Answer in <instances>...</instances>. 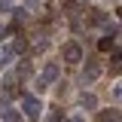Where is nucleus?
<instances>
[{
  "instance_id": "nucleus-1",
  "label": "nucleus",
  "mask_w": 122,
  "mask_h": 122,
  "mask_svg": "<svg viewBox=\"0 0 122 122\" xmlns=\"http://www.w3.org/2000/svg\"><path fill=\"white\" fill-rule=\"evenodd\" d=\"M58 73H61V70H58V64H55V61H49V64L43 67V73H40L37 79H34V86H37V95L49 89V86H52V82L58 79Z\"/></svg>"
},
{
  "instance_id": "nucleus-2",
  "label": "nucleus",
  "mask_w": 122,
  "mask_h": 122,
  "mask_svg": "<svg viewBox=\"0 0 122 122\" xmlns=\"http://www.w3.org/2000/svg\"><path fill=\"white\" fill-rule=\"evenodd\" d=\"M21 113H25L30 122H37V119H40V113H43V101L34 98V95H21Z\"/></svg>"
},
{
  "instance_id": "nucleus-3",
  "label": "nucleus",
  "mask_w": 122,
  "mask_h": 122,
  "mask_svg": "<svg viewBox=\"0 0 122 122\" xmlns=\"http://www.w3.org/2000/svg\"><path fill=\"white\" fill-rule=\"evenodd\" d=\"M61 58L67 61V64H79V61H82V49H79V43H73V40L64 43V46H61Z\"/></svg>"
},
{
  "instance_id": "nucleus-4",
  "label": "nucleus",
  "mask_w": 122,
  "mask_h": 122,
  "mask_svg": "<svg viewBox=\"0 0 122 122\" xmlns=\"http://www.w3.org/2000/svg\"><path fill=\"white\" fill-rule=\"evenodd\" d=\"M98 76H101V64H98V61H86V67H82V79H86V82H95Z\"/></svg>"
},
{
  "instance_id": "nucleus-5",
  "label": "nucleus",
  "mask_w": 122,
  "mask_h": 122,
  "mask_svg": "<svg viewBox=\"0 0 122 122\" xmlns=\"http://www.w3.org/2000/svg\"><path fill=\"white\" fill-rule=\"evenodd\" d=\"M0 113H3V119H6V122H21V116H18V113H15V110L6 104V101L0 104Z\"/></svg>"
},
{
  "instance_id": "nucleus-6",
  "label": "nucleus",
  "mask_w": 122,
  "mask_h": 122,
  "mask_svg": "<svg viewBox=\"0 0 122 122\" xmlns=\"http://www.w3.org/2000/svg\"><path fill=\"white\" fill-rule=\"evenodd\" d=\"M9 46H12V52H15V55H25V52H28V40H25V37H15Z\"/></svg>"
},
{
  "instance_id": "nucleus-7",
  "label": "nucleus",
  "mask_w": 122,
  "mask_h": 122,
  "mask_svg": "<svg viewBox=\"0 0 122 122\" xmlns=\"http://www.w3.org/2000/svg\"><path fill=\"white\" fill-rule=\"evenodd\" d=\"M98 122H119V113L116 110H101L98 113Z\"/></svg>"
},
{
  "instance_id": "nucleus-8",
  "label": "nucleus",
  "mask_w": 122,
  "mask_h": 122,
  "mask_svg": "<svg viewBox=\"0 0 122 122\" xmlns=\"http://www.w3.org/2000/svg\"><path fill=\"white\" fill-rule=\"evenodd\" d=\"M98 49H101V52H110V49H113V30H110L107 37H101V40H98Z\"/></svg>"
},
{
  "instance_id": "nucleus-9",
  "label": "nucleus",
  "mask_w": 122,
  "mask_h": 122,
  "mask_svg": "<svg viewBox=\"0 0 122 122\" xmlns=\"http://www.w3.org/2000/svg\"><path fill=\"white\" fill-rule=\"evenodd\" d=\"M79 104L89 107V110H95V107H98V98H95V95H79Z\"/></svg>"
},
{
  "instance_id": "nucleus-10",
  "label": "nucleus",
  "mask_w": 122,
  "mask_h": 122,
  "mask_svg": "<svg viewBox=\"0 0 122 122\" xmlns=\"http://www.w3.org/2000/svg\"><path fill=\"white\" fill-rule=\"evenodd\" d=\"M110 73H113V76L122 73V55H119V52H113V67H110Z\"/></svg>"
},
{
  "instance_id": "nucleus-11",
  "label": "nucleus",
  "mask_w": 122,
  "mask_h": 122,
  "mask_svg": "<svg viewBox=\"0 0 122 122\" xmlns=\"http://www.w3.org/2000/svg\"><path fill=\"white\" fill-rule=\"evenodd\" d=\"M12 46H0V64H9V58H12Z\"/></svg>"
},
{
  "instance_id": "nucleus-12",
  "label": "nucleus",
  "mask_w": 122,
  "mask_h": 122,
  "mask_svg": "<svg viewBox=\"0 0 122 122\" xmlns=\"http://www.w3.org/2000/svg\"><path fill=\"white\" fill-rule=\"evenodd\" d=\"M110 95H113V101H122V79L113 86V92H110Z\"/></svg>"
},
{
  "instance_id": "nucleus-13",
  "label": "nucleus",
  "mask_w": 122,
  "mask_h": 122,
  "mask_svg": "<svg viewBox=\"0 0 122 122\" xmlns=\"http://www.w3.org/2000/svg\"><path fill=\"white\" fill-rule=\"evenodd\" d=\"M34 6H40V0H28V6H25V9H34Z\"/></svg>"
},
{
  "instance_id": "nucleus-14",
  "label": "nucleus",
  "mask_w": 122,
  "mask_h": 122,
  "mask_svg": "<svg viewBox=\"0 0 122 122\" xmlns=\"http://www.w3.org/2000/svg\"><path fill=\"white\" fill-rule=\"evenodd\" d=\"M67 122H86V119H82V116H70Z\"/></svg>"
},
{
  "instance_id": "nucleus-15",
  "label": "nucleus",
  "mask_w": 122,
  "mask_h": 122,
  "mask_svg": "<svg viewBox=\"0 0 122 122\" xmlns=\"http://www.w3.org/2000/svg\"><path fill=\"white\" fill-rule=\"evenodd\" d=\"M3 34H6V28H3V25H0V40H3Z\"/></svg>"
},
{
  "instance_id": "nucleus-16",
  "label": "nucleus",
  "mask_w": 122,
  "mask_h": 122,
  "mask_svg": "<svg viewBox=\"0 0 122 122\" xmlns=\"http://www.w3.org/2000/svg\"><path fill=\"white\" fill-rule=\"evenodd\" d=\"M116 15H119V18H122V6H119V9H116Z\"/></svg>"
}]
</instances>
